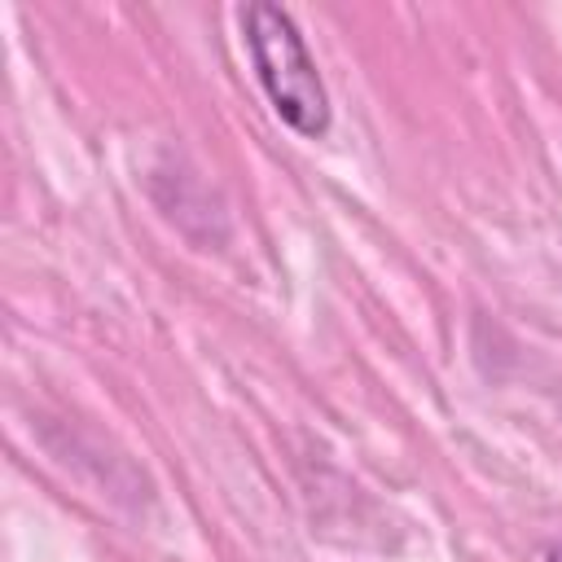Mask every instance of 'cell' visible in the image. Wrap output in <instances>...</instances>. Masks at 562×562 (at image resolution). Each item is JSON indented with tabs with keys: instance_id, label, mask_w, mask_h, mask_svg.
<instances>
[{
	"instance_id": "cell-1",
	"label": "cell",
	"mask_w": 562,
	"mask_h": 562,
	"mask_svg": "<svg viewBox=\"0 0 562 562\" xmlns=\"http://www.w3.org/2000/svg\"><path fill=\"white\" fill-rule=\"evenodd\" d=\"M241 35L250 48L255 79L268 105L277 110V119L303 140H321L334 123V105L294 18L272 0H250L241 9Z\"/></svg>"
},
{
	"instance_id": "cell-2",
	"label": "cell",
	"mask_w": 562,
	"mask_h": 562,
	"mask_svg": "<svg viewBox=\"0 0 562 562\" xmlns=\"http://www.w3.org/2000/svg\"><path fill=\"white\" fill-rule=\"evenodd\" d=\"M549 562H562V544H549V553H544Z\"/></svg>"
}]
</instances>
